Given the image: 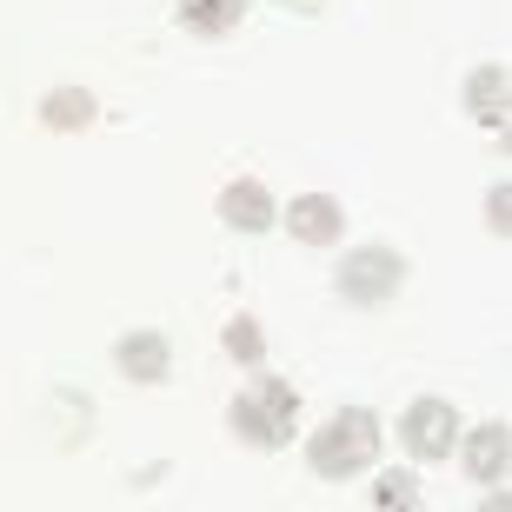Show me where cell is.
<instances>
[{"mask_svg":"<svg viewBox=\"0 0 512 512\" xmlns=\"http://www.w3.org/2000/svg\"><path fill=\"white\" fill-rule=\"evenodd\" d=\"M373 459H380V419L366 413V406L333 413L320 433L306 439V466L320 479H353V473H366Z\"/></svg>","mask_w":512,"mask_h":512,"instance_id":"cell-1","label":"cell"},{"mask_svg":"<svg viewBox=\"0 0 512 512\" xmlns=\"http://www.w3.org/2000/svg\"><path fill=\"white\" fill-rule=\"evenodd\" d=\"M293 419H300V393L286 380H253L247 393L233 399V413H227V426L247 446H260V453H273V446H286L293 439Z\"/></svg>","mask_w":512,"mask_h":512,"instance_id":"cell-2","label":"cell"},{"mask_svg":"<svg viewBox=\"0 0 512 512\" xmlns=\"http://www.w3.org/2000/svg\"><path fill=\"white\" fill-rule=\"evenodd\" d=\"M333 286H340L346 306H386L406 286V260L393 247H353L340 260V273H333Z\"/></svg>","mask_w":512,"mask_h":512,"instance_id":"cell-3","label":"cell"},{"mask_svg":"<svg viewBox=\"0 0 512 512\" xmlns=\"http://www.w3.org/2000/svg\"><path fill=\"white\" fill-rule=\"evenodd\" d=\"M399 446L413 459H446L459 446V413L453 399H413L406 413H399Z\"/></svg>","mask_w":512,"mask_h":512,"instance_id":"cell-4","label":"cell"},{"mask_svg":"<svg viewBox=\"0 0 512 512\" xmlns=\"http://www.w3.org/2000/svg\"><path fill=\"white\" fill-rule=\"evenodd\" d=\"M346 227V213L333 193H300V200H286V233L306 240V247H333Z\"/></svg>","mask_w":512,"mask_h":512,"instance_id":"cell-5","label":"cell"},{"mask_svg":"<svg viewBox=\"0 0 512 512\" xmlns=\"http://www.w3.org/2000/svg\"><path fill=\"white\" fill-rule=\"evenodd\" d=\"M114 360H120V373H127L133 386H160L167 380V366H173V346H167V333H127V340L114 346Z\"/></svg>","mask_w":512,"mask_h":512,"instance_id":"cell-6","label":"cell"},{"mask_svg":"<svg viewBox=\"0 0 512 512\" xmlns=\"http://www.w3.org/2000/svg\"><path fill=\"white\" fill-rule=\"evenodd\" d=\"M220 220H227L233 233H266L280 220V207H273V193H266L260 180H233V187L220 193Z\"/></svg>","mask_w":512,"mask_h":512,"instance_id":"cell-7","label":"cell"},{"mask_svg":"<svg viewBox=\"0 0 512 512\" xmlns=\"http://www.w3.org/2000/svg\"><path fill=\"white\" fill-rule=\"evenodd\" d=\"M506 459H512V433L499 419H486V426L466 433V466H473L479 486H499V479H506Z\"/></svg>","mask_w":512,"mask_h":512,"instance_id":"cell-8","label":"cell"},{"mask_svg":"<svg viewBox=\"0 0 512 512\" xmlns=\"http://www.w3.org/2000/svg\"><path fill=\"white\" fill-rule=\"evenodd\" d=\"M247 20V0H180V27L200 40H227Z\"/></svg>","mask_w":512,"mask_h":512,"instance_id":"cell-9","label":"cell"},{"mask_svg":"<svg viewBox=\"0 0 512 512\" xmlns=\"http://www.w3.org/2000/svg\"><path fill=\"white\" fill-rule=\"evenodd\" d=\"M506 100H512L506 67H479V74L466 80V107H473L479 127H506Z\"/></svg>","mask_w":512,"mask_h":512,"instance_id":"cell-10","label":"cell"},{"mask_svg":"<svg viewBox=\"0 0 512 512\" xmlns=\"http://www.w3.org/2000/svg\"><path fill=\"white\" fill-rule=\"evenodd\" d=\"M94 114H100V100L87 94V87H54V94L40 100V120L54 133H80V127H94Z\"/></svg>","mask_w":512,"mask_h":512,"instance_id":"cell-11","label":"cell"},{"mask_svg":"<svg viewBox=\"0 0 512 512\" xmlns=\"http://www.w3.org/2000/svg\"><path fill=\"white\" fill-rule=\"evenodd\" d=\"M220 346H227L240 366H260L266 360V333H260V320L253 313H240V320H227V333H220Z\"/></svg>","mask_w":512,"mask_h":512,"instance_id":"cell-12","label":"cell"},{"mask_svg":"<svg viewBox=\"0 0 512 512\" xmlns=\"http://www.w3.org/2000/svg\"><path fill=\"white\" fill-rule=\"evenodd\" d=\"M373 506L413 512V506H419V479H413V473H380V486H373Z\"/></svg>","mask_w":512,"mask_h":512,"instance_id":"cell-13","label":"cell"},{"mask_svg":"<svg viewBox=\"0 0 512 512\" xmlns=\"http://www.w3.org/2000/svg\"><path fill=\"white\" fill-rule=\"evenodd\" d=\"M506 213H512V193H506V180H499V187H493V193H486V227H493V233H499V240H506V227H512Z\"/></svg>","mask_w":512,"mask_h":512,"instance_id":"cell-14","label":"cell"}]
</instances>
